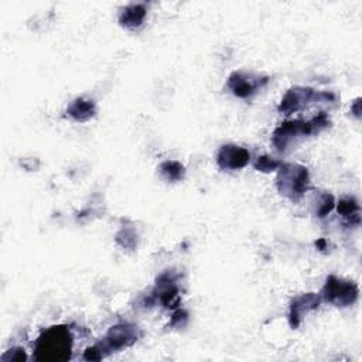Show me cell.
I'll list each match as a JSON object with an SVG mask.
<instances>
[{
    "instance_id": "cell-17",
    "label": "cell",
    "mask_w": 362,
    "mask_h": 362,
    "mask_svg": "<svg viewBox=\"0 0 362 362\" xmlns=\"http://www.w3.org/2000/svg\"><path fill=\"white\" fill-rule=\"evenodd\" d=\"M26 358H27V355H26L24 349H22V348L10 349L8 354H5V355L2 356L3 361H9V359H12V361H24Z\"/></svg>"
},
{
    "instance_id": "cell-3",
    "label": "cell",
    "mask_w": 362,
    "mask_h": 362,
    "mask_svg": "<svg viewBox=\"0 0 362 362\" xmlns=\"http://www.w3.org/2000/svg\"><path fill=\"white\" fill-rule=\"evenodd\" d=\"M276 184L280 194L297 201L309 190L310 175L307 168L300 164H282Z\"/></svg>"
},
{
    "instance_id": "cell-12",
    "label": "cell",
    "mask_w": 362,
    "mask_h": 362,
    "mask_svg": "<svg viewBox=\"0 0 362 362\" xmlns=\"http://www.w3.org/2000/svg\"><path fill=\"white\" fill-rule=\"evenodd\" d=\"M146 8L142 5H132L128 6L122 13H120L119 22L126 29H136L142 26L146 19Z\"/></svg>"
},
{
    "instance_id": "cell-11",
    "label": "cell",
    "mask_w": 362,
    "mask_h": 362,
    "mask_svg": "<svg viewBox=\"0 0 362 362\" xmlns=\"http://www.w3.org/2000/svg\"><path fill=\"white\" fill-rule=\"evenodd\" d=\"M95 103L85 98L75 99L67 109L70 117H73L75 122H87L91 117L95 116Z\"/></svg>"
},
{
    "instance_id": "cell-13",
    "label": "cell",
    "mask_w": 362,
    "mask_h": 362,
    "mask_svg": "<svg viewBox=\"0 0 362 362\" xmlns=\"http://www.w3.org/2000/svg\"><path fill=\"white\" fill-rule=\"evenodd\" d=\"M159 171L167 181H170V183H177V181H181L186 175L184 167L178 161H173V160H167L161 163L159 167Z\"/></svg>"
},
{
    "instance_id": "cell-7",
    "label": "cell",
    "mask_w": 362,
    "mask_h": 362,
    "mask_svg": "<svg viewBox=\"0 0 362 362\" xmlns=\"http://www.w3.org/2000/svg\"><path fill=\"white\" fill-rule=\"evenodd\" d=\"M268 82V78H254L244 73H233L228 78V88L238 98H251L258 89Z\"/></svg>"
},
{
    "instance_id": "cell-6",
    "label": "cell",
    "mask_w": 362,
    "mask_h": 362,
    "mask_svg": "<svg viewBox=\"0 0 362 362\" xmlns=\"http://www.w3.org/2000/svg\"><path fill=\"white\" fill-rule=\"evenodd\" d=\"M251 154L247 149L235 145H225L217 153V163L222 170H240L249 164Z\"/></svg>"
},
{
    "instance_id": "cell-4",
    "label": "cell",
    "mask_w": 362,
    "mask_h": 362,
    "mask_svg": "<svg viewBox=\"0 0 362 362\" xmlns=\"http://www.w3.org/2000/svg\"><path fill=\"white\" fill-rule=\"evenodd\" d=\"M359 290L354 282L338 279L335 276H328L323 287L321 296L328 303L337 307L352 306L358 298Z\"/></svg>"
},
{
    "instance_id": "cell-10",
    "label": "cell",
    "mask_w": 362,
    "mask_h": 362,
    "mask_svg": "<svg viewBox=\"0 0 362 362\" xmlns=\"http://www.w3.org/2000/svg\"><path fill=\"white\" fill-rule=\"evenodd\" d=\"M156 293H159V300L164 307H175L178 305V289L175 286V280L171 273H163L157 279Z\"/></svg>"
},
{
    "instance_id": "cell-5",
    "label": "cell",
    "mask_w": 362,
    "mask_h": 362,
    "mask_svg": "<svg viewBox=\"0 0 362 362\" xmlns=\"http://www.w3.org/2000/svg\"><path fill=\"white\" fill-rule=\"evenodd\" d=\"M139 340V330L133 324H117L113 326L106 337L103 338L102 344H98L103 352L108 355L112 351H119L133 345Z\"/></svg>"
},
{
    "instance_id": "cell-14",
    "label": "cell",
    "mask_w": 362,
    "mask_h": 362,
    "mask_svg": "<svg viewBox=\"0 0 362 362\" xmlns=\"http://www.w3.org/2000/svg\"><path fill=\"white\" fill-rule=\"evenodd\" d=\"M338 212L344 217L359 224V205L354 197H345L338 203Z\"/></svg>"
},
{
    "instance_id": "cell-2",
    "label": "cell",
    "mask_w": 362,
    "mask_h": 362,
    "mask_svg": "<svg viewBox=\"0 0 362 362\" xmlns=\"http://www.w3.org/2000/svg\"><path fill=\"white\" fill-rule=\"evenodd\" d=\"M330 126V119L326 113H320L309 122L305 120H290L282 124L273 133V145L283 152L297 136H310Z\"/></svg>"
},
{
    "instance_id": "cell-15",
    "label": "cell",
    "mask_w": 362,
    "mask_h": 362,
    "mask_svg": "<svg viewBox=\"0 0 362 362\" xmlns=\"http://www.w3.org/2000/svg\"><path fill=\"white\" fill-rule=\"evenodd\" d=\"M334 205H335V200H334V197L331 194H328V193L321 194V198H320L317 210H316L317 217L324 218L326 215H328L333 211Z\"/></svg>"
},
{
    "instance_id": "cell-1",
    "label": "cell",
    "mask_w": 362,
    "mask_h": 362,
    "mask_svg": "<svg viewBox=\"0 0 362 362\" xmlns=\"http://www.w3.org/2000/svg\"><path fill=\"white\" fill-rule=\"evenodd\" d=\"M74 338L67 326L47 328L36 341L34 359L47 362H64L71 358Z\"/></svg>"
},
{
    "instance_id": "cell-16",
    "label": "cell",
    "mask_w": 362,
    "mask_h": 362,
    "mask_svg": "<svg viewBox=\"0 0 362 362\" xmlns=\"http://www.w3.org/2000/svg\"><path fill=\"white\" fill-rule=\"evenodd\" d=\"M254 166L258 171L270 173V171L277 170L282 166V163L279 160H275V159L269 157V156H262V157H258V160L254 163Z\"/></svg>"
},
{
    "instance_id": "cell-8",
    "label": "cell",
    "mask_w": 362,
    "mask_h": 362,
    "mask_svg": "<svg viewBox=\"0 0 362 362\" xmlns=\"http://www.w3.org/2000/svg\"><path fill=\"white\" fill-rule=\"evenodd\" d=\"M314 96H316V94L310 88H298V87L291 88L283 96V99L279 105V110L284 115H290V113L303 108Z\"/></svg>"
},
{
    "instance_id": "cell-9",
    "label": "cell",
    "mask_w": 362,
    "mask_h": 362,
    "mask_svg": "<svg viewBox=\"0 0 362 362\" xmlns=\"http://www.w3.org/2000/svg\"><path fill=\"white\" fill-rule=\"evenodd\" d=\"M320 305V297L316 296L314 293L303 294L293 300V303L290 306V324L293 328H297L303 320V316L307 314L309 312L317 309Z\"/></svg>"
}]
</instances>
